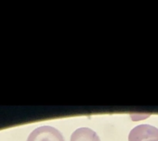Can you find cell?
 <instances>
[{
  "mask_svg": "<svg viewBox=\"0 0 158 141\" xmlns=\"http://www.w3.org/2000/svg\"><path fill=\"white\" fill-rule=\"evenodd\" d=\"M128 141H158V129L150 125H139L130 131Z\"/></svg>",
  "mask_w": 158,
  "mask_h": 141,
  "instance_id": "2",
  "label": "cell"
},
{
  "mask_svg": "<svg viewBox=\"0 0 158 141\" xmlns=\"http://www.w3.org/2000/svg\"><path fill=\"white\" fill-rule=\"evenodd\" d=\"M27 141H64L62 134L52 126H40L32 131Z\"/></svg>",
  "mask_w": 158,
  "mask_h": 141,
  "instance_id": "1",
  "label": "cell"
},
{
  "mask_svg": "<svg viewBox=\"0 0 158 141\" xmlns=\"http://www.w3.org/2000/svg\"><path fill=\"white\" fill-rule=\"evenodd\" d=\"M70 141H101L97 134L90 128H79L72 134Z\"/></svg>",
  "mask_w": 158,
  "mask_h": 141,
  "instance_id": "3",
  "label": "cell"
}]
</instances>
